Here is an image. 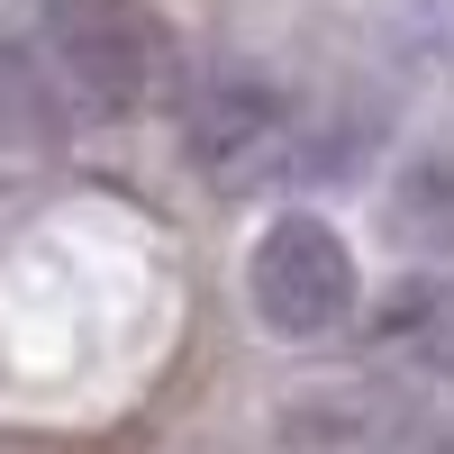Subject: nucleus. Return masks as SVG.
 <instances>
[{"label": "nucleus", "mask_w": 454, "mask_h": 454, "mask_svg": "<svg viewBox=\"0 0 454 454\" xmlns=\"http://www.w3.org/2000/svg\"><path fill=\"white\" fill-rule=\"evenodd\" d=\"M300 109L263 64H218L209 82L182 100V155H192L209 182H254L263 164L291 155Z\"/></svg>", "instance_id": "obj_3"}, {"label": "nucleus", "mask_w": 454, "mask_h": 454, "mask_svg": "<svg viewBox=\"0 0 454 454\" xmlns=\"http://www.w3.org/2000/svg\"><path fill=\"white\" fill-rule=\"evenodd\" d=\"M246 300H254L263 336H282V346L336 336L355 318V254H346V237H336L327 218H309V209H282L254 237V254H246Z\"/></svg>", "instance_id": "obj_2"}, {"label": "nucleus", "mask_w": 454, "mask_h": 454, "mask_svg": "<svg viewBox=\"0 0 454 454\" xmlns=\"http://www.w3.org/2000/svg\"><path fill=\"white\" fill-rule=\"evenodd\" d=\"M382 227H391V246H409L419 263H454V137L419 145V155L391 173Z\"/></svg>", "instance_id": "obj_5"}, {"label": "nucleus", "mask_w": 454, "mask_h": 454, "mask_svg": "<svg viewBox=\"0 0 454 454\" xmlns=\"http://www.w3.org/2000/svg\"><path fill=\"white\" fill-rule=\"evenodd\" d=\"M391 36L419 73H445L454 82V0H391Z\"/></svg>", "instance_id": "obj_6"}, {"label": "nucleus", "mask_w": 454, "mask_h": 454, "mask_svg": "<svg viewBox=\"0 0 454 454\" xmlns=\"http://www.w3.org/2000/svg\"><path fill=\"white\" fill-rule=\"evenodd\" d=\"M46 46H55V82L91 119H128L173 91V27L145 0H64Z\"/></svg>", "instance_id": "obj_1"}, {"label": "nucleus", "mask_w": 454, "mask_h": 454, "mask_svg": "<svg viewBox=\"0 0 454 454\" xmlns=\"http://www.w3.org/2000/svg\"><path fill=\"white\" fill-rule=\"evenodd\" d=\"M36 109H46V100H36V64L0 46V119H10V128H27Z\"/></svg>", "instance_id": "obj_7"}, {"label": "nucleus", "mask_w": 454, "mask_h": 454, "mask_svg": "<svg viewBox=\"0 0 454 454\" xmlns=\"http://www.w3.org/2000/svg\"><path fill=\"white\" fill-rule=\"evenodd\" d=\"M364 336H372V355H382V364L445 382V372H454V273H436V263H427V273L391 282L382 300H372Z\"/></svg>", "instance_id": "obj_4"}]
</instances>
